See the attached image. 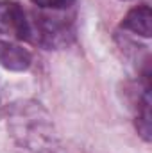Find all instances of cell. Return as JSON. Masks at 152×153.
Wrapping results in <instances>:
<instances>
[{"label":"cell","mask_w":152,"mask_h":153,"mask_svg":"<svg viewBox=\"0 0 152 153\" xmlns=\"http://www.w3.org/2000/svg\"><path fill=\"white\" fill-rule=\"evenodd\" d=\"M0 34L29 41L31 14L16 0H0Z\"/></svg>","instance_id":"obj_3"},{"label":"cell","mask_w":152,"mask_h":153,"mask_svg":"<svg viewBox=\"0 0 152 153\" xmlns=\"http://www.w3.org/2000/svg\"><path fill=\"white\" fill-rule=\"evenodd\" d=\"M5 121L20 146L32 153H56L57 135L48 112L36 102L22 100L5 107Z\"/></svg>","instance_id":"obj_1"},{"label":"cell","mask_w":152,"mask_h":153,"mask_svg":"<svg viewBox=\"0 0 152 153\" xmlns=\"http://www.w3.org/2000/svg\"><path fill=\"white\" fill-rule=\"evenodd\" d=\"M32 64V53L13 43L0 39V66L9 71H27Z\"/></svg>","instance_id":"obj_4"},{"label":"cell","mask_w":152,"mask_h":153,"mask_svg":"<svg viewBox=\"0 0 152 153\" xmlns=\"http://www.w3.org/2000/svg\"><path fill=\"white\" fill-rule=\"evenodd\" d=\"M120 27L131 34L141 36V38H150L152 36V13L147 4H140L132 9L127 11L123 16Z\"/></svg>","instance_id":"obj_5"},{"label":"cell","mask_w":152,"mask_h":153,"mask_svg":"<svg viewBox=\"0 0 152 153\" xmlns=\"http://www.w3.org/2000/svg\"><path fill=\"white\" fill-rule=\"evenodd\" d=\"M31 2L43 11H68L75 4V0H31Z\"/></svg>","instance_id":"obj_6"},{"label":"cell","mask_w":152,"mask_h":153,"mask_svg":"<svg viewBox=\"0 0 152 153\" xmlns=\"http://www.w3.org/2000/svg\"><path fill=\"white\" fill-rule=\"evenodd\" d=\"M59 11H47V13H29L31 14V36L29 43L43 46L47 50H57L74 39L72 22L57 14Z\"/></svg>","instance_id":"obj_2"}]
</instances>
